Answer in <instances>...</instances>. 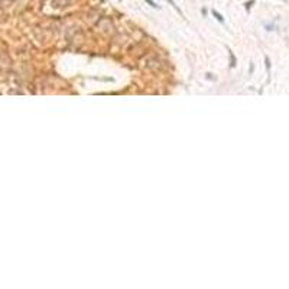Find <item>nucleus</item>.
I'll use <instances>...</instances> for the list:
<instances>
[{
	"mask_svg": "<svg viewBox=\"0 0 289 289\" xmlns=\"http://www.w3.org/2000/svg\"><path fill=\"white\" fill-rule=\"evenodd\" d=\"M212 15H214V16H215V18H217V19H218L220 22H223V18H221V15H220L218 12H215V10H214V12H212Z\"/></svg>",
	"mask_w": 289,
	"mask_h": 289,
	"instance_id": "f257e3e1",
	"label": "nucleus"
},
{
	"mask_svg": "<svg viewBox=\"0 0 289 289\" xmlns=\"http://www.w3.org/2000/svg\"><path fill=\"white\" fill-rule=\"evenodd\" d=\"M146 1H147V3L150 4V6H153V7H156V4H155V3H153V1H152V0H146Z\"/></svg>",
	"mask_w": 289,
	"mask_h": 289,
	"instance_id": "f03ea898",
	"label": "nucleus"
},
{
	"mask_svg": "<svg viewBox=\"0 0 289 289\" xmlns=\"http://www.w3.org/2000/svg\"><path fill=\"white\" fill-rule=\"evenodd\" d=\"M168 1H169V3H171V4L175 7V9H177V4H175V1H174V0H168Z\"/></svg>",
	"mask_w": 289,
	"mask_h": 289,
	"instance_id": "7ed1b4c3",
	"label": "nucleus"
}]
</instances>
